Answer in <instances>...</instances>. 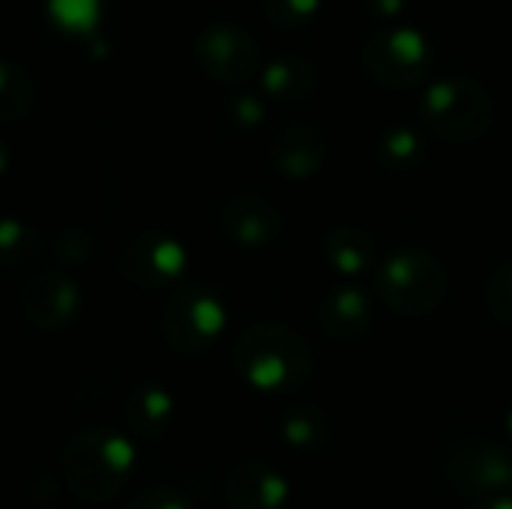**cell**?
<instances>
[{
	"label": "cell",
	"instance_id": "6da1fadb",
	"mask_svg": "<svg viewBox=\"0 0 512 509\" xmlns=\"http://www.w3.org/2000/svg\"><path fill=\"white\" fill-rule=\"evenodd\" d=\"M231 363L243 384L258 393H294L315 369L306 336L276 321L246 327L234 342Z\"/></svg>",
	"mask_w": 512,
	"mask_h": 509
},
{
	"label": "cell",
	"instance_id": "7a4b0ae2",
	"mask_svg": "<svg viewBox=\"0 0 512 509\" xmlns=\"http://www.w3.org/2000/svg\"><path fill=\"white\" fill-rule=\"evenodd\" d=\"M135 450L126 435L93 426L78 435H72L60 456V471L66 489L87 501V504H105L111 501L129 480Z\"/></svg>",
	"mask_w": 512,
	"mask_h": 509
},
{
	"label": "cell",
	"instance_id": "3957f363",
	"mask_svg": "<svg viewBox=\"0 0 512 509\" xmlns=\"http://www.w3.org/2000/svg\"><path fill=\"white\" fill-rule=\"evenodd\" d=\"M372 282L381 303L405 318L432 315L450 294L447 264L420 246H402L387 255L375 267Z\"/></svg>",
	"mask_w": 512,
	"mask_h": 509
},
{
	"label": "cell",
	"instance_id": "277c9868",
	"mask_svg": "<svg viewBox=\"0 0 512 509\" xmlns=\"http://www.w3.org/2000/svg\"><path fill=\"white\" fill-rule=\"evenodd\" d=\"M423 126L450 144L480 141L495 126V99L474 75H447L420 99Z\"/></svg>",
	"mask_w": 512,
	"mask_h": 509
},
{
	"label": "cell",
	"instance_id": "5b68a950",
	"mask_svg": "<svg viewBox=\"0 0 512 509\" xmlns=\"http://www.w3.org/2000/svg\"><path fill=\"white\" fill-rule=\"evenodd\" d=\"M228 327V306L207 285L177 288L162 309V339L183 357H198L219 342Z\"/></svg>",
	"mask_w": 512,
	"mask_h": 509
},
{
	"label": "cell",
	"instance_id": "8992f818",
	"mask_svg": "<svg viewBox=\"0 0 512 509\" xmlns=\"http://www.w3.org/2000/svg\"><path fill=\"white\" fill-rule=\"evenodd\" d=\"M444 477L450 489L468 498H501L512 495V453L507 447L462 435L453 438L444 450Z\"/></svg>",
	"mask_w": 512,
	"mask_h": 509
},
{
	"label": "cell",
	"instance_id": "52a82bcc",
	"mask_svg": "<svg viewBox=\"0 0 512 509\" xmlns=\"http://www.w3.org/2000/svg\"><path fill=\"white\" fill-rule=\"evenodd\" d=\"M366 72L390 90L420 84L432 69V45L417 27H384L375 30L363 45Z\"/></svg>",
	"mask_w": 512,
	"mask_h": 509
},
{
	"label": "cell",
	"instance_id": "ba28073f",
	"mask_svg": "<svg viewBox=\"0 0 512 509\" xmlns=\"http://www.w3.org/2000/svg\"><path fill=\"white\" fill-rule=\"evenodd\" d=\"M186 267V246L165 231H141L129 237L114 258V273L126 285L141 291H159L174 285L186 273Z\"/></svg>",
	"mask_w": 512,
	"mask_h": 509
},
{
	"label": "cell",
	"instance_id": "9c48e42d",
	"mask_svg": "<svg viewBox=\"0 0 512 509\" xmlns=\"http://www.w3.org/2000/svg\"><path fill=\"white\" fill-rule=\"evenodd\" d=\"M192 54H195V63L201 66V72H207L210 78L225 81V84L246 81L261 63V48H258L255 36L234 21L207 24L195 36Z\"/></svg>",
	"mask_w": 512,
	"mask_h": 509
},
{
	"label": "cell",
	"instance_id": "30bf717a",
	"mask_svg": "<svg viewBox=\"0 0 512 509\" xmlns=\"http://www.w3.org/2000/svg\"><path fill=\"white\" fill-rule=\"evenodd\" d=\"M18 306L30 327L42 333H60L81 315V291L69 273L51 267L27 276Z\"/></svg>",
	"mask_w": 512,
	"mask_h": 509
},
{
	"label": "cell",
	"instance_id": "8fae6325",
	"mask_svg": "<svg viewBox=\"0 0 512 509\" xmlns=\"http://www.w3.org/2000/svg\"><path fill=\"white\" fill-rule=\"evenodd\" d=\"M219 225L234 246L267 249L282 237L285 213L261 192H234L219 213Z\"/></svg>",
	"mask_w": 512,
	"mask_h": 509
},
{
	"label": "cell",
	"instance_id": "7c38bea8",
	"mask_svg": "<svg viewBox=\"0 0 512 509\" xmlns=\"http://www.w3.org/2000/svg\"><path fill=\"white\" fill-rule=\"evenodd\" d=\"M330 156L327 132L312 120L288 123L270 144V165L288 180H309L324 171Z\"/></svg>",
	"mask_w": 512,
	"mask_h": 509
},
{
	"label": "cell",
	"instance_id": "4fadbf2b",
	"mask_svg": "<svg viewBox=\"0 0 512 509\" xmlns=\"http://www.w3.org/2000/svg\"><path fill=\"white\" fill-rule=\"evenodd\" d=\"M375 324L372 294L360 285H333L318 306V330L330 342H360Z\"/></svg>",
	"mask_w": 512,
	"mask_h": 509
},
{
	"label": "cell",
	"instance_id": "5bb4252c",
	"mask_svg": "<svg viewBox=\"0 0 512 509\" xmlns=\"http://www.w3.org/2000/svg\"><path fill=\"white\" fill-rule=\"evenodd\" d=\"M225 501L231 509H285L291 501V483L273 465L243 459L225 477Z\"/></svg>",
	"mask_w": 512,
	"mask_h": 509
},
{
	"label": "cell",
	"instance_id": "9a60e30c",
	"mask_svg": "<svg viewBox=\"0 0 512 509\" xmlns=\"http://www.w3.org/2000/svg\"><path fill=\"white\" fill-rule=\"evenodd\" d=\"M174 411H177L174 396L162 384H153V381L135 384L123 402V414H126L129 429L144 441L162 438L174 423Z\"/></svg>",
	"mask_w": 512,
	"mask_h": 509
},
{
	"label": "cell",
	"instance_id": "2e32d148",
	"mask_svg": "<svg viewBox=\"0 0 512 509\" xmlns=\"http://www.w3.org/2000/svg\"><path fill=\"white\" fill-rule=\"evenodd\" d=\"M264 90L279 102H306L321 87V66L309 54H282L261 72Z\"/></svg>",
	"mask_w": 512,
	"mask_h": 509
},
{
	"label": "cell",
	"instance_id": "e0dca14e",
	"mask_svg": "<svg viewBox=\"0 0 512 509\" xmlns=\"http://www.w3.org/2000/svg\"><path fill=\"white\" fill-rule=\"evenodd\" d=\"M324 255L327 264L345 279L366 276L369 270L375 273V237L366 228L357 225L330 228L324 237Z\"/></svg>",
	"mask_w": 512,
	"mask_h": 509
},
{
	"label": "cell",
	"instance_id": "ac0fdd59",
	"mask_svg": "<svg viewBox=\"0 0 512 509\" xmlns=\"http://www.w3.org/2000/svg\"><path fill=\"white\" fill-rule=\"evenodd\" d=\"M48 252V240L24 219H0V270L6 273H39V261Z\"/></svg>",
	"mask_w": 512,
	"mask_h": 509
},
{
	"label": "cell",
	"instance_id": "d6986e66",
	"mask_svg": "<svg viewBox=\"0 0 512 509\" xmlns=\"http://www.w3.org/2000/svg\"><path fill=\"white\" fill-rule=\"evenodd\" d=\"M375 156H378L381 168L396 171V174H408V171H417L426 162L429 144H426V135L417 126L393 123L378 135Z\"/></svg>",
	"mask_w": 512,
	"mask_h": 509
},
{
	"label": "cell",
	"instance_id": "ffe728a7",
	"mask_svg": "<svg viewBox=\"0 0 512 509\" xmlns=\"http://www.w3.org/2000/svg\"><path fill=\"white\" fill-rule=\"evenodd\" d=\"M333 426L324 408L315 405H294L279 417V438L285 447L297 453H318L330 444Z\"/></svg>",
	"mask_w": 512,
	"mask_h": 509
},
{
	"label": "cell",
	"instance_id": "44dd1931",
	"mask_svg": "<svg viewBox=\"0 0 512 509\" xmlns=\"http://www.w3.org/2000/svg\"><path fill=\"white\" fill-rule=\"evenodd\" d=\"M36 102V84L21 63L0 60V123H15L30 114Z\"/></svg>",
	"mask_w": 512,
	"mask_h": 509
},
{
	"label": "cell",
	"instance_id": "7402d4cb",
	"mask_svg": "<svg viewBox=\"0 0 512 509\" xmlns=\"http://www.w3.org/2000/svg\"><path fill=\"white\" fill-rule=\"evenodd\" d=\"M48 255L54 258V270H75V267H84L93 255H96V240L78 228V225H66L60 228L51 240H48Z\"/></svg>",
	"mask_w": 512,
	"mask_h": 509
},
{
	"label": "cell",
	"instance_id": "603a6c76",
	"mask_svg": "<svg viewBox=\"0 0 512 509\" xmlns=\"http://www.w3.org/2000/svg\"><path fill=\"white\" fill-rule=\"evenodd\" d=\"M483 300H486L489 318L495 324L512 327V258L492 270Z\"/></svg>",
	"mask_w": 512,
	"mask_h": 509
},
{
	"label": "cell",
	"instance_id": "cb8c5ba5",
	"mask_svg": "<svg viewBox=\"0 0 512 509\" xmlns=\"http://www.w3.org/2000/svg\"><path fill=\"white\" fill-rule=\"evenodd\" d=\"M48 15L72 33H93L99 24V0H48Z\"/></svg>",
	"mask_w": 512,
	"mask_h": 509
},
{
	"label": "cell",
	"instance_id": "d4e9b609",
	"mask_svg": "<svg viewBox=\"0 0 512 509\" xmlns=\"http://www.w3.org/2000/svg\"><path fill=\"white\" fill-rule=\"evenodd\" d=\"M222 117H225V123H228L231 129H237V132H255V129L264 123L267 108H264V102H261L255 93L237 90V93H231V96L225 99Z\"/></svg>",
	"mask_w": 512,
	"mask_h": 509
},
{
	"label": "cell",
	"instance_id": "484cf974",
	"mask_svg": "<svg viewBox=\"0 0 512 509\" xmlns=\"http://www.w3.org/2000/svg\"><path fill=\"white\" fill-rule=\"evenodd\" d=\"M267 21L282 27V30H294V27H303L306 21L315 18L321 0H258Z\"/></svg>",
	"mask_w": 512,
	"mask_h": 509
},
{
	"label": "cell",
	"instance_id": "4316f807",
	"mask_svg": "<svg viewBox=\"0 0 512 509\" xmlns=\"http://www.w3.org/2000/svg\"><path fill=\"white\" fill-rule=\"evenodd\" d=\"M126 509H192L189 501L174 492V489H165V486H153V489H144L138 498H132V504Z\"/></svg>",
	"mask_w": 512,
	"mask_h": 509
},
{
	"label": "cell",
	"instance_id": "83f0119b",
	"mask_svg": "<svg viewBox=\"0 0 512 509\" xmlns=\"http://www.w3.org/2000/svg\"><path fill=\"white\" fill-rule=\"evenodd\" d=\"M366 3L381 18H393V15H399L405 9V0H366Z\"/></svg>",
	"mask_w": 512,
	"mask_h": 509
},
{
	"label": "cell",
	"instance_id": "f1b7e54d",
	"mask_svg": "<svg viewBox=\"0 0 512 509\" xmlns=\"http://www.w3.org/2000/svg\"><path fill=\"white\" fill-rule=\"evenodd\" d=\"M471 509H512V495H501V498H486Z\"/></svg>",
	"mask_w": 512,
	"mask_h": 509
},
{
	"label": "cell",
	"instance_id": "f546056e",
	"mask_svg": "<svg viewBox=\"0 0 512 509\" xmlns=\"http://www.w3.org/2000/svg\"><path fill=\"white\" fill-rule=\"evenodd\" d=\"M6 168H9V147H6V141L0 138V177L6 174Z\"/></svg>",
	"mask_w": 512,
	"mask_h": 509
},
{
	"label": "cell",
	"instance_id": "4dcf8cb0",
	"mask_svg": "<svg viewBox=\"0 0 512 509\" xmlns=\"http://www.w3.org/2000/svg\"><path fill=\"white\" fill-rule=\"evenodd\" d=\"M504 426H507V435L512 438V405H510V411H507V420H504Z\"/></svg>",
	"mask_w": 512,
	"mask_h": 509
}]
</instances>
